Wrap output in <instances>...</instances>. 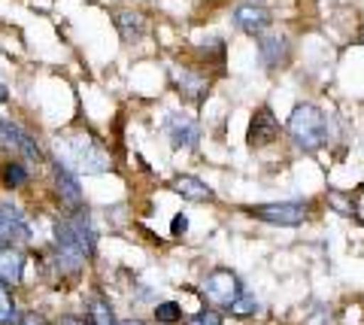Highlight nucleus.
<instances>
[{
    "instance_id": "obj_1",
    "label": "nucleus",
    "mask_w": 364,
    "mask_h": 325,
    "mask_svg": "<svg viewBox=\"0 0 364 325\" xmlns=\"http://www.w3.org/2000/svg\"><path fill=\"white\" fill-rule=\"evenodd\" d=\"M289 134L291 140L298 143L304 152H316L325 146L328 140V122H325V113L313 104H301L294 107V113L289 116Z\"/></svg>"
},
{
    "instance_id": "obj_2",
    "label": "nucleus",
    "mask_w": 364,
    "mask_h": 325,
    "mask_svg": "<svg viewBox=\"0 0 364 325\" xmlns=\"http://www.w3.org/2000/svg\"><path fill=\"white\" fill-rule=\"evenodd\" d=\"M203 295H207V301L213 307L231 310L234 301L243 295L240 277H237L234 271H228V267H215V271H210L207 277H203Z\"/></svg>"
},
{
    "instance_id": "obj_3",
    "label": "nucleus",
    "mask_w": 364,
    "mask_h": 325,
    "mask_svg": "<svg viewBox=\"0 0 364 325\" xmlns=\"http://www.w3.org/2000/svg\"><path fill=\"white\" fill-rule=\"evenodd\" d=\"M31 238L25 213L13 204H0V250H16Z\"/></svg>"
},
{
    "instance_id": "obj_4",
    "label": "nucleus",
    "mask_w": 364,
    "mask_h": 325,
    "mask_svg": "<svg viewBox=\"0 0 364 325\" xmlns=\"http://www.w3.org/2000/svg\"><path fill=\"white\" fill-rule=\"evenodd\" d=\"M249 213L261 222H270V225H301L306 219V204H301V201H279V204H258Z\"/></svg>"
},
{
    "instance_id": "obj_5",
    "label": "nucleus",
    "mask_w": 364,
    "mask_h": 325,
    "mask_svg": "<svg viewBox=\"0 0 364 325\" xmlns=\"http://www.w3.org/2000/svg\"><path fill=\"white\" fill-rule=\"evenodd\" d=\"M0 149L18 152L31 161H43V152H40L37 143H33L31 134L21 131L18 125H13V122H4V119H0Z\"/></svg>"
},
{
    "instance_id": "obj_6",
    "label": "nucleus",
    "mask_w": 364,
    "mask_h": 325,
    "mask_svg": "<svg viewBox=\"0 0 364 325\" xmlns=\"http://www.w3.org/2000/svg\"><path fill=\"white\" fill-rule=\"evenodd\" d=\"M70 155H73V161L82 167L85 174H100V171H107V167H109L104 149L95 146V140H91L88 134H82V137H73Z\"/></svg>"
},
{
    "instance_id": "obj_7",
    "label": "nucleus",
    "mask_w": 364,
    "mask_h": 325,
    "mask_svg": "<svg viewBox=\"0 0 364 325\" xmlns=\"http://www.w3.org/2000/svg\"><path fill=\"white\" fill-rule=\"evenodd\" d=\"M167 137H170V143H173L176 149H191V146H198L200 128H198V122L191 116L173 113L167 119Z\"/></svg>"
},
{
    "instance_id": "obj_8",
    "label": "nucleus",
    "mask_w": 364,
    "mask_h": 325,
    "mask_svg": "<svg viewBox=\"0 0 364 325\" xmlns=\"http://www.w3.org/2000/svg\"><path fill=\"white\" fill-rule=\"evenodd\" d=\"M279 137V122L270 113V107L255 110L252 122H249V146H267Z\"/></svg>"
},
{
    "instance_id": "obj_9",
    "label": "nucleus",
    "mask_w": 364,
    "mask_h": 325,
    "mask_svg": "<svg viewBox=\"0 0 364 325\" xmlns=\"http://www.w3.org/2000/svg\"><path fill=\"white\" fill-rule=\"evenodd\" d=\"M234 25L243 33H249V37H261L264 28L270 25V13L258 4H243V6L234 9Z\"/></svg>"
},
{
    "instance_id": "obj_10",
    "label": "nucleus",
    "mask_w": 364,
    "mask_h": 325,
    "mask_svg": "<svg viewBox=\"0 0 364 325\" xmlns=\"http://www.w3.org/2000/svg\"><path fill=\"white\" fill-rule=\"evenodd\" d=\"M55 188H58V198L61 204H67L73 213L82 210V188H79V179L70 174L67 164H55Z\"/></svg>"
},
{
    "instance_id": "obj_11",
    "label": "nucleus",
    "mask_w": 364,
    "mask_h": 325,
    "mask_svg": "<svg viewBox=\"0 0 364 325\" xmlns=\"http://www.w3.org/2000/svg\"><path fill=\"white\" fill-rule=\"evenodd\" d=\"M112 21H116V31L122 33L124 43H136V40L146 37V16L136 13V9L119 6L116 13H112Z\"/></svg>"
},
{
    "instance_id": "obj_12",
    "label": "nucleus",
    "mask_w": 364,
    "mask_h": 325,
    "mask_svg": "<svg viewBox=\"0 0 364 325\" xmlns=\"http://www.w3.org/2000/svg\"><path fill=\"white\" fill-rule=\"evenodd\" d=\"M258 52L267 67H282L289 61V40L282 33H267V37L258 40Z\"/></svg>"
},
{
    "instance_id": "obj_13",
    "label": "nucleus",
    "mask_w": 364,
    "mask_h": 325,
    "mask_svg": "<svg viewBox=\"0 0 364 325\" xmlns=\"http://www.w3.org/2000/svg\"><path fill=\"white\" fill-rule=\"evenodd\" d=\"M173 192L182 195V198H188V201H198V204H203V201H213V188L203 183V179L188 176V174H182V176L173 179Z\"/></svg>"
},
{
    "instance_id": "obj_14",
    "label": "nucleus",
    "mask_w": 364,
    "mask_h": 325,
    "mask_svg": "<svg viewBox=\"0 0 364 325\" xmlns=\"http://www.w3.org/2000/svg\"><path fill=\"white\" fill-rule=\"evenodd\" d=\"M21 267H25V259H21L18 250H0V279L6 286H16L21 279Z\"/></svg>"
},
{
    "instance_id": "obj_15",
    "label": "nucleus",
    "mask_w": 364,
    "mask_h": 325,
    "mask_svg": "<svg viewBox=\"0 0 364 325\" xmlns=\"http://www.w3.org/2000/svg\"><path fill=\"white\" fill-rule=\"evenodd\" d=\"M88 322H91V325H122V322L116 319V313H112L109 301L100 298V295H95V298L88 301Z\"/></svg>"
},
{
    "instance_id": "obj_16",
    "label": "nucleus",
    "mask_w": 364,
    "mask_h": 325,
    "mask_svg": "<svg viewBox=\"0 0 364 325\" xmlns=\"http://www.w3.org/2000/svg\"><path fill=\"white\" fill-rule=\"evenodd\" d=\"M0 176H4L6 188H18V186L28 183V171H25V164H21V161H6L4 171H0Z\"/></svg>"
},
{
    "instance_id": "obj_17",
    "label": "nucleus",
    "mask_w": 364,
    "mask_h": 325,
    "mask_svg": "<svg viewBox=\"0 0 364 325\" xmlns=\"http://www.w3.org/2000/svg\"><path fill=\"white\" fill-rule=\"evenodd\" d=\"M16 298L13 292H9V286L0 279V325H9V322H16Z\"/></svg>"
},
{
    "instance_id": "obj_18",
    "label": "nucleus",
    "mask_w": 364,
    "mask_h": 325,
    "mask_svg": "<svg viewBox=\"0 0 364 325\" xmlns=\"http://www.w3.org/2000/svg\"><path fill=\"white\" fill-rule=\"evenodd\" d=\"M155 319L158 322H164V325H173L182 319V307L173 304V301H164V304H158L155 307Z\"/></svg>"
},
{
    "instance_id": "obj_19",
    "label": "nucleus",
    "mask_w": 364,
    "mask_h": 325,
    "mask_svg": "<svg viewBox=\"0 0 364 325\" xmlns=\"http://www.w3.org/2000/svg\"><path fill=\"white\" fill-rule=\"evenodd\" d=\"M255 310H258V301L252 295H240L231 304V316H252Z\"/></svg>"
},
{
    "instance_id": "obj_20",
    "label": "nucleus",
    "mask_w": 364,
    "mask_h": 325,
    "mask_svg": "<svg viewBox=\"0 0 364 325\" xmlns=\"http://www.w3.org/2000/svg\"><path fill=\"white\" fill-rule=\"evenodd\" d=\"M186 325H222V316L215 310H200V313H195Z\"/></svg>"
},
{
    "instance_id": "obj_21",
    "label": "nucleus",
    "mask_w": 364,
    "mask_h": 325,
    "mask_svg": "<svg viewBox=\"0 0 364 325\" xmlns=\"http://www.w3.org/2000/svg\"><path fill=\"white\" fill-rule=\"evenodd\" d=\"M16 325H49V322H46V316H40V313H21Z\"/></svg>"
},
{
    "instance_id": "obj_22",
    "label": "nucleus",
    "mask_w": 364,
    "mask_h": 325,
    "mask_svg": "<svg viewBox=\"0 0 364 325\" xmlns=\"http://www.w3.org/2000/svg\"><path fill=\"white\" fill-rule=\"evenodd\" d=\"M170 228H173V234H186L188 219H186V216H173V225H170Z\"/></svg>"
},
{
    "instance_id": "obj_23",
    "label": "nucleus",
    "mask_w": 364,
    "mask_h": 325,
    "mask_svg": "<svg viewBox=\"0 0 364 325\" xmlns=\"http://www.w3.org/2000/svg\"><path fill=\"white\" fill-rule=\"evenodd\" d=\"M58 325H91V322L79 319V316H61V319H58Z\"/></svg>"
},
{
    "instance_id": "obj_24",
    "label": "nucleus",
    "mask_w": 364,
    "mask_h": 325,
    "mask_svg": "<svg viewBox=\"0 0 364 325\" xmlns=\"http://www.w3.org/2000/svg\"><path fill=\"white\" fill-rule=\"evenodd\" d=\"M6 100H9V88L0 82V104H6Z\"/></svg>"
},
{
    "instance_id": "obj_25",
    "label": "nucleus",
    "mask_w": 364,
    "mask_h": 325,
    "mask_svg": "<svg viewBox=\"0 0 364 325\" xmlns=\"http://www.w3.org/2000/svg\"><path fill=\"white\" fill-rule=\"evenodd\" d=\"M122 325H146V322H140V319H124Z\"/></svg>"
}]
</instances>
